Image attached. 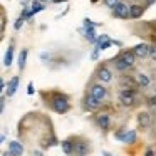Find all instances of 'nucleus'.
<instances>
[{
	"instance_id": "2",
	"label": "nucleus",
	"mask_w": 156,
	"mask_h": 156,
	"mask_svg": "<svg viewBox=\"0 0 156 156\" xmlns=\"http://www.w3.org/2000/svg\"><path fill=\"white\" fill-rule=\"evenodd\" d=\"M118 99L119 102H121L122 106H126V108H133V106L138 104V92H136V89H121V91L118 92Z\"/></svg>"
},
{
	"instance_id": "9",
	"label": "nucleus",
	"mask_w": 156,
	"mask_h": 156,
	"mask_svg": "<svg viewBox=\"0 0 156 156\" xmlns=\"http://www.w3.org/2000/svg\"><path fill=\"white\" fill-rule=\"evenodd\" d=\"M94 122L98 124L99 129L108 131L109 126H111V114H109V112H98V114L94 116Z\"/></svg>"
},
{
	"instance_id": "35",
	"label": "nucleus",
	"mask_w": 156,
	"mask_h": 156,
	"mask_svg": "<svg viewBox=\"0 0 156 156\" xmlns=\"http://www.w3.org/2000/svg\"><path fill=\"white\" fill-rule=\"evenodd\" d=\"M148 104L156 106V96H153V98H149V99H148Z\"/></svg>"
},
{
	"instance_id": "29",
	"label": "nucleus",
	"mask_w": 156,
	"mask_h": 156,
	"mask_svg": "<svg viewBox=\"0 0 156 156\" xmlns=\"http://www.w3.org/2000/svg\"><path fill=\"white\" fill-rule=\"evenodd\" d=\"M24 19H22V17H19L17 19V20H15V24H14V29H15V30H20V29H22V25H24Z\"/></svg>"
},
{
	"instance_id": "5",
	"label": "nucleus",
	"mask_w": 156,
	"mask_h": 156,
	"mask_svg": "<svg viewBox=\"0 0 156 156\" xmlns=\"http://www.w3.org/2000/svg\"><path fill=\"white\" fill-rule=\"evenodd\" d=\"M96 79H98L99 82H102V84H109V82H112V71L108 67V64H101L98 69H96L94 72Z\"/></svg>"
},
{
	"instance_id": "3",
	"label": "nucleus",
	"mask_w": 156,
	"mask_h": 156,
	"mask_svg": "<svg viewBox=\"0 0 156 156\" xmlns=\"http://www.w3.org/2000/svg\"><path fill=\"white\" fill-rule=\"evenodd\" d=\"M87 94H91L92 98H96L98 101L104 102L106 99L109 98V89L106 87L102 82H94V84L89 86V92H87Z\"/></svg>"
},
{
	"instance_id": "41",
	"label": "nucleus",
	"mask_w": 156,
	"mask_h": 156,
	"mask_svg": "<svg viewBox=\"0 0 156 156\" xmlns=\"http://www.w3.org/2000/svg\"><path fill=\"white\" fill-rule=\"evenodd\" d=\"M91 2H92V4H98V2H99V0H91Z\"/></svg>"
},
{
	"instance_id": "7",
	"label": "nucleus",
	"mask_w": 156,
	"mask_h": 156,
	"mask_svg": "<svg viewBox=\"0 0 156 156\" xmlns=\"http://www.w3.org/2000/svg\"><path fill=\"white\" fill-rule=\"evenodd\" d=\"M112 17L128 20L129 19V5L126 4V2H121V0H119L118 4L112 7Z\"/></svg>"
},
{
	"instance_id": "28",
	"label": "nucleus",
	"mask_w": 156,
	"mask_h": 156,
	"mask_svg": "<svg viewBox=\"0 0 156 156\" xmlns=\"http://www.w3.org/2000/svg\"><path fill=\"white\" fill-rule=\"evenodd\" d=\"M5 25H7V22H5V15L2 14L0 15V37H2V34L5 32Z\"/></svg>"
},
{
	"instance_id": "18",
	"label": "nucleus",
	"mask_w": 156,
	"mask_h": 156,
	"mask_svg": "<svg viewBox=\"0 0 156 156\" xmlns=\"http://www.w3.org/2000/svg\"><path fill=\"white\" fill-rule=\"evenodd\" d=\"M14 52H15L14 42H10V45L7 47L5 55H4V66H5V67H10V66H12V62H14Z\"/></svg>"
},
{
	"instance_id": "31",
	"label": "nucleus",
	"mask_w": 156,
	"mask_h": 156,
	"mask_svg": "<svg viewBox=\"0 0 156 156\" xmlns=\"http://www.w3.org/2000/svg\"><path fill=\"white\" fill-rule=\"evenodd\" d=\"M99 52H101V51H99L98 47H94V51H92V54H91L92 61H98V59H99Z\"/></svg>"
},
{
	"instance_id": "14",
	"label": "nucleus",
	"mask_w": 156,
	"mask_h": 156,
	"mask_svg": "<svg viewBox=\"0 0 156 156\" xmlns=\"http://www.w3.org/2000/svg\"><path fill=\"white\" fill-rule=\"evenodd\" d=\"M144 10H146V9L143 7V5H139V4L129 5V19H133V20H138V19L143 17Z\"/></svg>"
},
{
	"instance_id": "4",
	"label": "nucleus",
	"mask_w": 156,
	"mask_h": 156,
	"mask_svg": "<svg viewBox=\"0 0 156 156\" xmlns=\"http://www.w3.org/2000/svg\"><path fill=\"white\" fill-rule=\"evenodd\" d=\"M114 138L121 143H126V144H133V143H136V139H138V134H136L134 129L122 128V129H119V131L114 133Z\"/></svg>"
},
{
	"instance_id": "38",
	"label": "nucleus",
	"mask_w": 156,
	"mask_h": 156,
	"mask_svg": "<svg viewBox=\"0 0 156 156\" xmlns=\"http://www.w3.org/2000/svg\"><path fill=\"white\" fill-rule=\"evenodd\" d=\"M154 153H156V151H154V149H148V151H146V153H144V154H148V156H151V154H154Z\"/></svg>"
},
{
	"instance_id": "26",
	"label": "nucleus",
	"mask_w": 156,
	"mask_h": 156,
	"mask_svg": "<svg viewBox=\"0 0 156 156\" xmlns=\"http://www.w3.org/2000/svg\"><path fill=\"white\" fill-rule=\"evenodd\" d=\"M112 45V41L111 39H108V41H104V42H101L99 45H96V47L99 49V51H106V49H109Z\"/></svg>"
},
{
	"instance_id": "44",
	"label": "nucleus",
	"mask_w": 156,
	"mask_h": 156,
	"mask_svg": "<svg viewBox=\"0 0 156 156\" xmlns=\"http://www.w3.org/2000/svg\"><path fill=\"white\" fill-rule=\"evenodd\" d=\"M49 2H52V0H49Z\"/></svg>"
},
{
	"instance_id": "10",
	"label": "nucleus",
	"mask_w": 156,
	"mask_h": 156,
	"mask_svg": "<svg viewBox=\"0 0 156 156\" xmlns=\"http://www.w3.org/2000/svg\"><path fill=\"white\" fill-rule=\"evenodd\" d=\"M24 144L19 141H9V149L4 153L5 156H22L24 154Z\"/></svg>"
},
{
	"instance_id": "13",
	"label": "nucleus",
	"mask_w": 156,
	"mask_h": 156,
	"mask_svg": "<svg viewBox=\"0 0 156 156\" xmlns=\"http://www.w3.org/2000/svg\"><path fill=\"white\" fill-rule=\"evenodd\" d=\"M19 82H20V77H19V76H14V77L9 81V84H5V96H7V98H12V96L17 92Z\"/></svg>"
},
{
	"instance_id": "19",
	"label": "nucleus",
	"mask_w": 156,
	"mask_h": 156,
	"mask_svg": "<svg viewBox=\"0 0 156 156\" xmlns=\"http://www.w3.org/2000/svg\"><path fill=\"white\" fill-rule=\"evenodd\" d=\"M55 144H59V139L55 138L54 134H47L45 138H42V141H41V146H42V149H47V148H52V146H55Z\"/></svg>"
},
{
	"instance_id": "12",
	"label": "nucleus",
	"mask_w": 156,
	"mask_h": 156,
	"mask_svg": "<svg viewBox=\"0 0 156 156\" xmlns=\"http://www.w3.org/2000/svg\"><path fill=\"white\" fill-rule=\"evenodd\" d=\"M119 57H121L122 62L128 66V69H133V67L136 66V55L133 54L131 49H126V51H122L121 54H119Z\"/></svg>"
},
{
	"instance_id": "11",
	"label": "nucleus",
	"mask_w": 156,
	"mask_h": 156,
	"mask_svg": "<svg viewBox=\"0 0 156 156\" xmlns=\"http://www.w3.org/2000/svg\"><path fill=\"white\" fill-rule=\"evenodd\" d=\"M133 54L136 55V59H146L148 57V52H149V44H146V42H141V44L134 45V47L131 49Z\"/></svg>"
},
{
	"instance_id": "40",
	"label": "nucleus",
	"mask_w": 156,
	"mask_h": 156,
	"mask_svg": "<svg viewBox=\"0 0 156 156\" xmlns=\"http://www.w3.org/2000/svg\"><path fill=\"white\" fill-rule=\"evenodd\" d=\"M61 2H67V0H52V4H61Z\"/></svg>"
},
{
	"instance_id": "42",
	"label": "nucleus",
	"mask_w": 156,
	"mask_h": 156,
	"mask_svg": "<svg viewBox=\"0 0 156 156\" xmlns=\"http://www.w3.org/2000/svg\"><path fill=\"white\" fill-rule=\"evenodd\" d=\"M37 2H44V4H45V2H49V0H37Z\"/></svg>"
},
{
	"instance_id": "16",
	"label": "nucleus",
	"mask_w": 156,
	"mask_h": 156,
	"mask_svg": "<svg viewBox=\"0 0 156 156\" xmlns=\"http://www.w3.org/2000/svg\"><path fill=\"white\" fill-rule=\"evenodd\" d=\"M119 89H138L134 77H129V76H122L119 79Z\"/></svg>"
},
{
	"instance_id": "30",
	"label": "nucleus",
	"mask_w": 156,
	"mask_h": 156,
	"mask_svg": "<svg viewBox=\"0 0 156 156\" xmlns=\"http://www.w3.org/2000/svg\"><path fill=\"white\" fill-rule=\"evenodd\" d=\"M118 2H119V0H102V4H104L108 9H112L116 4H118Z\"/></svg>"
},
{
	"instance_id": "20",
	"label": "nucleus",
	"mask_w": 156,
	"mask_h": 156,
	"mask_svg": "<svg viewBox=\"0 0 156 156\" xmlns=\"http://www.w3.org/2000/svg\"><path fill=\"white\" fill-rule=\"evenodd\" d=\"M27 55H29V51L27 49H22L19 52V57H17V66H19V71H24L25 69V64H27Z\"/></svg>"
},
{
	"instance_id": "1",
	"label": "nucleus",
	"mask_w": 156,
	"mask_h": 156,
	"mask_svg": "<svg viewBox=\"0 0 156 156\" xmlns=\"http://www.w3.org/2000/svg\"><path fill=\"white\" fill-rule=\"evenodd\" d=\"M42 98H47V104L49 108L52 109L57 114H66V112L71 111V101H69V96L64 94V92H42Z\"/></svg>"
},
{
	"instance_id": "37",
	"label": "nucleus",
	"mask_w": 156,
	"mask_h": 156,
	"mask_svg": "<svg viewBox=\"0 0 156 156\" xmlns=\"http://www.w3.org/2000/svg\"><path fill=\"white\" fill-rule=\"evenodd\" d=\"M144 2H146V5H148V7H149V5H153V4H156V0H144Z\"/></svg>"
},
{
	"instance_id": "21",
	"label": "nucleus",
	"mask_w": 156,
	"mask_h": 156,
	"mask_svg": "<svg viewBox=\"0 0 156 156\" xmlns=\"http://www.w3.org/2000/svg\"><path fill=\"white\" fill-rule=\"evenodd\" d=\"M112 66H114V69H116L118 72H128V71H129L128 66H126L124 62H122V59L119 57V54L116 55L114 59H112Z\"/></svg>"
},
{
	"instance_id": "25",
	"label": "nucleus",
	"mask_w": 156,
	"mask_h": 156,
	"mask_svg": "<svg viewBox=\"0 0 156 156\" xmlns=\"http://www.w3.org/2000/svg\"><path fill=\"white\" fill-rule=\"evenodd\" d=\"M98 25H99L98 22L91 20V19H87V17H86L84 20H82V29H96Z\"/></svg>"
},
{
	"instance_id": "43",
	"label": "nucleus",
	"mask_w": 156,
	"mask_h": 156,
	"mask_svg": "<svg viewBox=\"0 0 156 156\" xmlns=\"http://www.w3.org/2000/svg\"><path fill=\"white\" fill-rule=\"evenodd\" d=\"M154 114H156V106H154Z\"/></svg>"
},
{
	"instance_id": "8",
	"label": "nucleus",
	"mask_w": 156,
	"mask_h": 156,
	"mask_svg": "<svg viewBox=\"0 0 156 156\" xmlns=\"http://www.w3.org/2000/svg\"><path fill=\"white\" fill-rule=\"evenodd\" d=\"M82 108L84 111H89V112H96L102 108V102L98 101L96 98H92L91 94H86V98L82 99Z\"/></svg>"
},
{
	"instance_id": "32",
	"label": "nucleus",
	"mask_w": 156,
	"mask_h": 156,
	"mask_svg": "<svg viewBox=\"0 0 156 156\" xmlns=\"http://www.w3.org/2000/svg\"><path fill=\"white\" fill-rule=\"evenodd\" d=\"M4 109H5V98L0 94V114L4 112Z\"/></svg>"
},
{
	"instance_id": "36",
	"label": "nucleus",
	"mask_w": 156,
	"mask_h": 156,
	"mask_svg": "<svg viewBox=\"0 0 156 156\" xmlns=\"http://www.w3.org/2000/svg\"><path fill=\"white\" fill-rule=\"evenodd\" d=\"M20 5H22V7H29V5H30V2H29V0H22Z\"/></svg>"
},
{
	"instance_id": "23",
	"label": "nucleus",
	"mask_w": 156,
	"mask_h": 156,
	"mask_svg": "<svg viewBox=\"0 0 156 156\" xmlns=\"http://www.w3.org/2000/svg\"><path fill=\"white\" fill-rule=\"evenodd\" d=\"M61 148L66 154H72V153H74V141H72V138L64 139V141L61 143Z\"/></svg>"
},
{
	"instance_id": "34",
	"label": "nucleus",
	"mask_w": 156,
	"mask_h": 156,
	"mask_svg": "<svg viewBox=\"0 0 156 156\" xmlns=\"http://www.w3.org/2000/svg\"><path fill=\"white\" fill-rule=\"evenodd\" d=\"M4 89H5V81H4L2 77H0V94L4 92Z\"/></svg>"
},
{
	"instance_id": "39",
	"label": "nucleus",
	"mask_w": 156,
	"mask_h": 156,
	"mask_svg": "<svg viewBox=\"0 0 156 156\" xmlns=\"http://www.w3.org/2000/svg\"><path fill=\"white\" fill-rule=\"evenodd\" d=\"M4 141H5V134H0V144H2Z\"/></svg>"
},
{
	"instance_id": "6",
	"label": "nucleus",
	"mask_w": 156,
	"mask_h": 156,
	"mask_svg": "<svg viewBox=\"0 0 156 156\" xmlns=\"http://www.w3.org/2000/svg\"><path fill=\"white\" fill-rule=\"evenodd\" d=\"M74 141V153L79 156H84V154H89L91 153V144H89L87 139L84 138H72Z\"/></svg>"
},
{
	"instance_id": "15",
	"label": "nucleus",
	"mask_w": 156,
	"mask_h": 156,
	"mask_svg": "<svg viewBox=\"0 0 156 156\" xmlns=\"http://www.w3.org/2000/svg\"><path fill=\"white\" fill-rule=\"evenodd\" d=\"M138 124H139V128L148 129L149 126H151V114H149L148 111H141L138 114Z\"/></svg>"
},
{
	"instance_id": "17",
	"label": "nucleus",
	"mask_w": 156,
	"mask_h": 156,
	"mask_svg": "<svg viewBox=\"0 0 156 156\" xmlns=\"http://www.w3.org/2000/svg\"><path fill=\"white\" fill-rule=\"evenodd\" d=\"M133 77H134L138 87H143V89H144V87H148V86L151 84V79H149V76L144 74V72H138V74H134Z\"/></svg>"
},
{
	"instance_id": "24",
	"label": "nucleus",
	"mask_w": 156,
	"mask_h": 156,
	"mask_svg": "<svg viewBox=\"0 0 156 156\" xmlns=\"http://www.w3.org/2000/svg\"><path fill=\"white\" fill-rule=\"evenodd\" d=\"M81 32L84 34L86 41H89L91 44H94V42H96V37H98V35H96L94 29H81Z\"/></svg>"
},
{
	"instance_id": "33",
	"label": "nucleus",
	"mask_w": 156,
	"mask_h": 156,
	"mask_svg": "<svg viewBox=\"0 0 156 156\" xmlns=\"http://www.w3.org/2000/svg\"><path fill=\"white\" fill-rule=\"evenodd\" d=\"M34 92H35V89H34V84H32V82H29V84H27V94H29V96H32Z\"/></svg>"
},
{
	"instance_id": "22",
	"label": "nucleus",
	"mask_w": 156,
	"mask_h": 156,
	"mask_svg": "<svg viewBox=\"0 0 156 156\" xmlns=\"http://www.w3.org/2000/svg\"><path fill=\"white\" fill-rule=\"evenodd\" d=\"M29 9H30L32 17H34L35 14H39V12L45 10V4H44V2H37V0H32V4L29 5Z\"/></svg>"
},
{
	"instance_id": "27",
	"label": "nucleus",
	"mask_w": 156,
	"mask_h": 156,
	"mask_svg": "<svg viewBox=\"0 0 156 156\" xmlns=\"http://www.w3.org/2000/svg\"><path fill=\"white\" fill-rule=\"evenodd\" d=\"M148 57L151 59L153 62H156V45H149V52H148Z\"/></svg>"
}]
</instances>
